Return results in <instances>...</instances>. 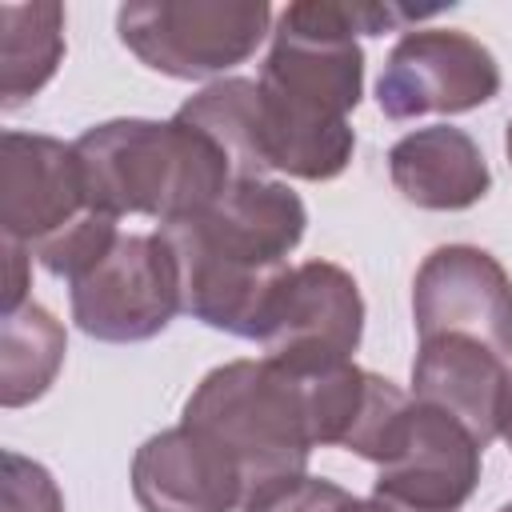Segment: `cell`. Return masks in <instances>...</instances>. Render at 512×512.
<instances>
[{"mask_svg": "<svg viewBox=\"0 0 512 512\" xmlns=\"http://www.w3.org/2000/svg\"><path fill=\"white\" fill-rule=\"evenodd\" d=\"M420 20L400 4L300 0L276 20L260 68V152L268 172L332 180L348 168L356 132L348 112L364 92V52L356 36H380Z\"/></svg>", "mask_w": 512, "mask_h": 512, "instance_id": "1", "label": "cell"}, {"mask_svg": "<svg viewBox=\"0 0 512 512\" xmlns=\"http://www.w3.org/2000/svg\"><path fill=\"white\" fill-rule=\"evenodd\" d=\"M304 224V200L268 176L232 180L204 212L160 224L180 280V312L216 332L260 340Z\"/></svg>", "mask_w": 512, "mask_h": 512, "instance_id": "2", "label": "cell"}, {"mask_svg": "<svg viewBox=\"0 0 512 512\" xmlns=\"http://www.w3.org/2000/svg\"><path fill=\"white\" fill-rule=\"evenodd\" d=\"M76 156L88 204L112 216L188 220L232 184L224 152L180 116L96 124L76 140Z\"/></svg>", "mask_w": 512, "mask_h": 512, "instance_id": "3", "label": "cell"}, {"mask_svg": "<svg viewBox=\"0 0 512 512\" xmlns=\"http://www.w3.org/2000/svg\"><path fill=\"white\" fill-rule=\"evenodd\" d=\"M180 424L204 432L236 460L248 496L284 476L308 472V456L316 448L308 432L304 380L268 356L212 368L184 400Z\"/></svg>", "mask_w": 512, "mask_h": 512, "instance_id": "4", "label": "cell"}, {"mask_svg": "<svg viewBox=\"0 0 512 512\" xmlns=\"http://www.w3.org/2000/svg\"><path fill=\"white\" fill-rule=\"evenodd\" d=\"M272 8L224 0H144L116 12L120 44L152 72L204 80L244 64L268 36Z\"/></svg>", "mask_w": 512, "mask_h": 512, "instance_id": "5", "label": "cell"}, {"mask_svg": "<svg viewBox=\"0 0 512 512\" xmlns=\"http://www.w3.org/2000/svg\"><path fill=\"white\" fill-rule=\"evenodd\" d=\"M180 312L176 264L160 232H120L112 252L72 280V320L108 344L152 340Z\"/></svg>", "mask_w": 512, "mask_h": 512, "instance_id": "6", "label": "cell"}, {"mask_svg": "<svg viewBox=\"0 0 512 512\" xmlns=\"http://www.w3.org/2000/svg\"><path fill=\"white\" fill-rule=\"evenodd\" d=\"M364 332V300L356 280L328 260H304L288 268L268 324L260 332L264 356L292 376H316L352 364Z\"/></svg>", "mask_w": 512, "mask_h": 512, "instance_id": "7", "label": "cell"}, {"mask_svg": "<svg viewBox=\"0 0 512 512\" xmlns=\"http://www.w3.org/2000/svg\"><path fill=\"white\" fill-rule=\"evenodd\" d=\"M500 92L496 56L456 28H412L396 40L376 80V100L388 120L428 112H472Z\"/></svg>", "mask_w": 512, "mask_h": 512, "instance_id": "8", "label": "cell"}, {"mask_svg": "<svg viewBox=\"0 0 512 512\" xmlns=\"http://www.w3.org/2000/svg\"><path fill=\"white\" fill-rule=\"evenodd\" d=\"M416 336H468L496 356H512V276L472 244H444L424 256L412 280Z\"/></svg>", "mask_w": 512, "mask_h": 512, "instance_id": "9", "label": "cell"}, {"mask_svg": "<svg viewBox=\"0 0 512 512\" xmlns=\"http://www.w3.org/2000/svg\"><path fill=\"white\" fill-rule=\"evenodd\" d=\"M484 448L448 412L412 400L396 452L380 464L372 496L408 512H460L480 484Z\"/></svg>", "mask_w": 512, "mask_h": 512, "instance_id": "10", "label": "cell"}, {"mask_svg": "<svg viewBox=\"0 0 512 512\" xmlns=\"http://www.w3.org/2000/svg\"><path fill=\"white\" fill-rule=\"evenodd\" d=\"M88 208L76 144L16 128L0 136V232L8 240L32 248Z\"/></svg>", "mask_w": 512, "mask_h": 512, "instance_id": "11", "label": "cell"}, {"mask_svg": "<svg viewBox=\"0 0 512 512\" xmlns=\"http://www.w3.org/2000/svg\"><path fill=\"white\" fill-rule=\"evenodd\" d=\"M132 496L144 512H236L248 492L236 460L216 440L176 424L136 448Z\"/></svg>", "mask_w": 512, "mask_h": 512, "instance_id": "12", "label": "cell"}, {"mask_svg": "<svg viewBox=\"0 0 512 512\" xmlns=\"http://www.w3.org/2000/svg\"><path fill=\"white\" fill-rule=\"evenodd\" d=\"M508 384L512 372L504 356L468 336L420 340V352L412 360V400L460 420L480 448L504 436Z\"/></svg>", "mask_w": 512, "mask_h": 512, "instance_id": "13", "label": "cell"}, {"mask_svg": "<svg viewBox=\"0 0 512 512\" xmlns=\"http://www.w3.org/2000/svg\"><path fill=\"white\" fill-rule=\"evenodd\" d=\"M388 176L408 204L432 212L472 208L492 188L480 144L452 124H432L400 136L388 152Z\"/></svg>", "mask_w": 512, "mask_h": 512, "instance_id": "14", "label": "cell"}, {"mask_svg": "<svg viewBox=\"0 0 512 512\" xmlns=\"http://www.w3.org/2000/svg\"><path fill=\"white\" fill-rule=\"evenodd\" d=\"M64 60V8L52 0L0 4V108L32 100Z\"/></svg>", "mask_w": 512, "mask_h": 512, "instance_id": "15", "label": "cell"}, {"mask_svg": "<svg viewBox=\"0 0 512 512\" xmlns=\"http://www.w3.org/2000/svg\"><path fill=\"white\" fill-rule=\"evenodd\" d=\"M176 116L192 128H200L228 160L232 180H256L268 176L264 152H260V84L244 76L216 80L188 96Z\"/></svg>", "mask_w": 512, "mask_h": 512, "instance_id": "16", "label": "cell"}, {"mask_svg": "<svg viewBox=\"0 0 512 512\" xmlns=\"http://www.w3.org/2000/svg\"><path fill=\"white\" fill-rule=\"evenodd\" d=\"M64 324L28 300L16 312H4L0 320V404L4 408H24L40 400L60 364H64Z\"/></svg>", "mask_w": 512, "mask_h": 512, "instance_id": "17", "label": "cell"}, {"mask_svg": "<svg viewBox=\"0 0 512 512\" xmlns=\"http://www.w3.org/2000/svg\"><path fill=\"white\" fill-rule=\"evenodd\" d=\"M116 220H120V216H112V212L88 208V212H80L72 224H64L60 232H52L48 240L32 244V256H36L52 276H64V280L72 284V280H80L84 272H92V268L112 252V244L120 240Z\"/></svg>", "mask_w": 512, "mask_h": 512, "instance_id": "18", "label": "cell"}, {"mask_svg": "<svg viewBox=\"0 0 512 512\" xmlns=\"http://www.w3.org/2000/svg\"><path fill=\"white\" fill-rule=\"evenodd\" d=\"M0 512H64L52 472L20 452L0 456Z\"/></svg>", "mask_w": 512, "mask_h": 512, "instance_id": "19", "label": "cell"}, {"mask_svg": "<svg viewBox=\"0 0 512 512\" xmlns=\"http://www.w3.org/2000/svg\"><path fill=\"white\" fill-rule=\"evenodd\" d=\"M348 500H352V492H344L340 484L300 472V476H284V480L252 492L244 500V512H340Z\"/></svg>", "mask_w": 512, "mask_h": 512, "instance_id": "20", "label": "cell"}, {"mask_svg": "<svg viewBox=\"0 0 512 512\" xmlns=\"http://www.w3.org/2000/svg\"><path fill=\"white\" fill-rule=\"evenodd\" d=\"M28 288H32V248L4 236V312L24 308Z\"/></svg>", "mask_w": 512, "mask_h": 512, "instance_id": "21", "label": "cell"}, {"mask_svg": "<svg viewBox=\"0 0 512 512\" xmlns=\"http://www.w3.org/2000/svg\"><path fill=\"white\" fill-rule=\"evenodd\" d=\"M340 512H408V508H400V504H388V500H380V496H364V500H348Z\"/></svg>", "mask_w": 512, "mask_h": 512, "instance_id": "22", "label": "cell"}, {"mask_svg": "<svg viewBox=\"0 0 512 512\" xmlns=\"http://www.w3.org/2000/svg\"><path fill=\"white\" fill-rule=\"evenodd\" d=\"M504 440L512 448V384H508V412H504Z\"/></svg>", "mask_w": 512, "mask_h": 512, "instance_id": "23", "label": "cell"}, {"mask_svg": "<svg viewBox=\"0 0 512 512\" xmlns=\"http://www.w3.org/2000/svg\"><path fill=\"white\" fill-rule=\"evenodd\" d=\"M504 152H508V164H512V124H508V136H504Z\"/></svg>", "mask_w": 512, "mask_h": 512, "instance_id": "24", "label": "cell"}, {"mask_svg": "<svg viewBox=\"0 0 512 512\" xmlns=\"http://www.w3.org/2000/svg\"><path fill=\"white\" fill-rule=\"evenodd\" d=\"M500 512H512V504H504V508H500Z\"/></svg>", "mask_w": 512, "mask_h": 512, "instance_id": "25", "label": "cell"}]
</instances>
